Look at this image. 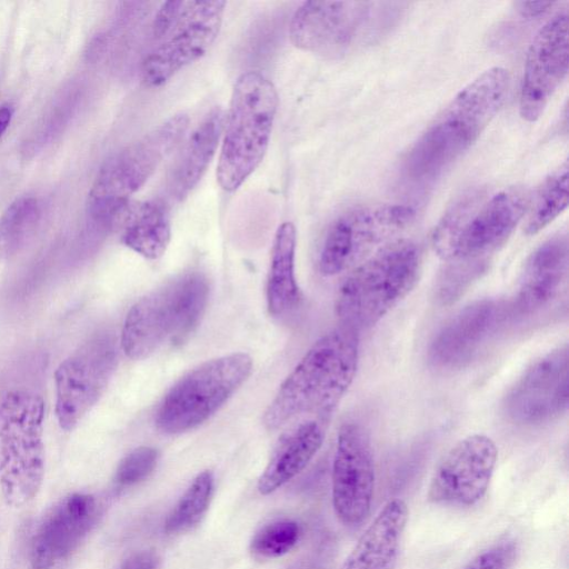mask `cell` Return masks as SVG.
<instances>
[{
  "instance_id": "obj_1",
  "label": "cell",
  "mask_w": 569,
  "mask_h": 569,
  "mask_svg": "<svg viewBox=\"0 0 569 569\" xmlns=\"http://www.w3.org/2000/svg\"><path fill=\"white\" fill-rule=\"evenodd\" d=\"M359 362V332L340 326L319 338L281 383L263 415L268 430L292 419L329 426Z\"/></svg>"
},
{
  "instance_id": "obj_2",
  "label": "cell",
  "mask_w": 569,
  "mask_h": 569,
  "mask_svg": "<svg viewBox=\"0 0 569 569\" xmlns=\"http://www.w3.org/2000/svg\"><path fill=\"white\" fill-rule=\"evenodd\" d=\"M509 77L492 67L462 88L413 143L403 162L416 180L439 174L480 137L502 106Z\"/></svg>"
},
{
  "instance_id": "obj_3",
  "label": "cell",
  "mask_w": 569,
  "mask_h": 569,
  "mask_svg": "<svg viewBox=\"0 0 569 569\" xmlns=\"http://www.w3.org/2000/svg\"><path fill=\"white\" fill-rule=\"evenodd\" d=\"M336 301L341 326L357 332L380 322L418 282L421 254L411 240H396L355 266Z\"/></svg>"
},
{
  "instance_id": "obj_4",
  "label": "cell",
  "mask_w": 569,
  "mask_h": 569,
  "mask_svg": "<svg viewBox=\"0 0 569 569\" xmlns=\"http://www.w3.org/2000/svg\"><path fill=\"white\" fill-rule=\"evenodd\" d=\"M278 104L276 87L262 73L248 71L236 80L216 171L224 191L237 190L263 160Z\"/></svg>"
},
{
  "instance_id": "obj_5",
  "label": "cell",
  "mask_w": 569,
  "mask_h": 569,
  "mask_svg": "<svg viewBox=\"0 0 569 569\" xmlns=\"http://www.w3.org/2000/svg\"><path fill=\"white\" fill-rule=\"evenodd\" d=\"M523 192L510 189L487 198L480 189L463 193L441 217L432 247L447 262L480 261L512 233L526 211Z\"/></svg>"
},
{
  "instance_id": "obj_6",
  "label": "cell",
  "mask_w": 569,
  "mask_h": 569,
  "mask_svg": "<svg viewBox=\"0 0 569 569\" xmlns=\"http://www.w3.org/2000/svg\"><path fill=\"white\" fill-rule=\"evenodd\" d=\"M44 402L28 390L7 392L0 401V491L21 508L33 500L44 477Z\"/></svg>"
},
{
  "instance_id": "obj_7",
  "label": "cell",
  "mask_w": 569,
  "mask_h": 569,
  "mask_svg": "<svg viewBox=\"0 0 569 569\" xmlns=\"http://www.w3.org/2000/svg\"><path fill=\"white\" fill-rule=\"evenodd\" d=\"M226 4L220 0L163 2L152 22L154 44L141 64L143 83L160 87L204 56L219 34Z\"/></svg>"
},
{
  "instance_id": "obj_8",
  "label": "cell",
  "mask_w": 569,
  "mask_h": 569,
  "mask_svg": "<svg viewBox=\"0 0 569 569\" xmlns=\"http://www.w3.org/2000/svg\"><path fill=\"white\" fill-rule=\"evenodd\" d=\"M209 284L199 272L181 274L138 300L128 311L121 348L133 360L150 356L168 339H181L198 323Z\"/></svg>"
},
{
  "instance_id": "obj_9",
  "label": "cell",
  "mask_w": 569,
  "mask_h": 569,
  "mask_svg": "<svg viewBox=\"0 0 569 569\" xmlns=\"http://www.w3.org/2000/svg\"><path fill=\"white\" fill-rule=\"evenodd\" d=\"M188 127L189 117L177 113L109 157L89 192L90 214L97 221L109 224L176 149Z\"/></svg>"
},
{
  "instance_id": "obj_10",
  "label": "cell",
  "mask_w": 569,
  "mask_h": 569,
  "mask_svg": "<svg viewBox=\"0 0 569 569\" xmlns=\"http://www.w3.org/2000/svg\"><path fill=\"white\" fill-rule=\"evenodd\" d=\"M392 6L371 1H306L291 17L289 38L298 49L339 58L379 36L393 19Z\"/></svg>"
},
{
  "instance_id": "obj_11",
  "label": "cell",
  "mask_w": 569,
  "mask_h": 569,
  "mask_svg": "<svg viewBox=\"0 0 569 569\" xmlns=\"http://www.w3.org/2000/svg\"><path fill=\"white\" fill-rule=\"evenodd\" d=\"M252 359L233 352L196 367L168 391L156 416L159 431L176 435L209 419L248 379Z\"/></svg>"
},
{
  "instance_id": "obj_12",
  "label": "cell",
  "mask_w": 569,
  "mask_h": 569,
  "mask_svg": "<svg viewBox=\"0 0 569 569\" xmlns=\"http://www.w3.org/2000/svg\"><path fill=\"white\" fill-rule=\"evenodd\" d=\"M416 211L406 204H378L348 211L329 227L319 254L325 277L352 269L407 228Z\"/></svg>"
},
{
  "instance_id": "obj_13",
  "label": "cell",
  "mask_w": 569,
  "mask_h": 569,
  "mask_svg": "<svg viewBox=\"0 0 569 569\" xmlns=\"http://www.w3.org/2000/svg\"><path fill=\"white\" fill-rule=\"evenodd\" d=\"M117 365L116 349L107 338L94 339L66 358L54 371L56 417L72 431L102 396Z\"/></svg>"
},
{
  "instance_id": "obj_14",
  "label": "cell",
  "mask_w": 569,
  "mask_h": 569,
  "mask_svg": "<svg viewBox=\"0 0 569 569\" xmlns=\"http://www.w3.org/2000/svg\"><path fill=\"white\" fill-rule=\"evenodd\" d=\"M375 491V462L368 432L358 423H343L337 436L331 473L332 506L346 526L360 525L370 513Z\"/></svg>"
},
{
  "instance_id": "obj_15",
  "label": "cell",
  "mask_w": 569,
  "mask_h": 569,
  "mask_svg": "<svg viewBox=\"0 0 569 569\" xmlns=\"http://www.w3.org/2000/svg\"><path fill=\"white\" fill-rule=\"evenodd\" d=\"M497 458L498 449L490 437L473 433L460 439L436 467L428 499L447 506L477 503L489 488Z\"/></svg>"
},
{
  "instance_id": "obj_16",
  "label": "cell",
  "mask_w": 569,
  "mask_h": 569,
  "mask_svg": "<svg viewBox=\"0 0 569 569\" xmlns=\"http://www.w3.org/2000/svg\"><path fill=\"white\" fill-rule=\"evenodd\" d=\"M569 351L560 346L531 363L505 400L507 416L520 425L550 421L568 408Z\"/></svg>"
},
{
  "instance_id": "obj_17",
  "label": "cell",
  "mask_w": 569,
  "mask_h": 569,
  "mask_svg": "<svg viewBox=\"0 0 569 569\" xmlns=\"http://www.w3.org/2000/svg\"><path fill=\"white\" fill-rule=\"evenodd\" d=\"M569 17L558 12L535 36L526 57L520 88L522 119L533 122L543 113L555 91L568 73Z\"/></svg>"
},
{
  "instance_id": "obj_18",
  "label": "cell",
  "mask_w": 569,
  "mask_h": 569,
  "mask_svg": "<svg viewBox=\"0 0 569 569\" xmlns=\"http://www.w3.org/2000/svg\"><path fill=\"white\" fill-rule=\"evenodd\" d=\"M99 515L90 493L72 492L43 516L31 540V569H63L93 528Z\"/></svg>"
},
{
  "instance_id": "obj_19",
  "label": "cell",
  "mask_w": 569,
  "mask_h": 569,
  "mask_svg": "<svg viewBox=\"0 0 569 569\" xmlns=\"http://www.w3.org/2000/svg\"><path fill=\"white\" fill-rule=\"evenodd\" d=\"M507 307L497 299H481L460 309L435 335L428 349L429 361L440 369L468 363L496 333Z\"/></svg>"
},
{
  "instance_id": "obj_20",
  "label": "cell",
  "mask_w": 569,
  "mask_h": 569,
  "mask_svg": "<svg viewBox=\"0 0 569 569\" xmlns=\"http://www.w3.org/2000/svg\"><path fill=\"white\" fill-rule=\"evenodd\" d=\"M566 234H558L536 248L525 262L511 310L529 316L547 307L559 295L568 274Z\"/></svg>"
},
{
  "instance_id": "obj_21",
  "label": "cell",
  "mask_w": 569,
  "mask_h": 569,
  "mask_svg": "<svg viewBox=\"0 0 569 569\" xmlns=\"http://www.w3.org/2000/svg\"><path fill=\"white\" fill-rule=\"evenodd\" d=\"M409 517L400 498L389 500L361 533L340 569H396Z\"/></svg>"
},
{
  "instance_id": "obj_22",
  "label": "cell",
  "mask_w": 569,
  "mask_h": 569,
  "mask_svg": "<svg viewBox=\"0 0 569 569\" xmlns=\"http://www.w3.org/2000/svg\"><path fill=\"white\" fill-rule=\"evenodd\" d=\"M328 427L315 420H300L279 442L258 480L267 496L298 476L321 448Z\"/></svg>"
},
{
  "instance_id": "obj_23",
  "label": "cell",
  "mask_w": 569,
  "mask_h": 569,
  "mask_svg": "<svg viewBox=\"0 0 569 569\" xmlns=\"http://www.w3.org/2000/svg\"><path fill=\"white\" fill-rule=\"evenodd\" d=\"M121 242L147 259H158L171 239L168 211L160 201L129 202L109 222Z\"/></svg>"
},
{
  "instance_id": "obj_24",
  "label": "cell",
  "mask_w": 569,
  "mask_h": 569,
  "mask_svg": "<svg viewBox=\"0 0 569 569\" xmlns=\"http://www.w3.org/2000/svg\"><path fill=\"white\" fill-rule=\"evenodd\" d=\"M223 122V112L216 108L191 132L169 176L172 199L183 200L198 184L217 151Z\"/></svg>"
},
{
  "instance_id": "obj_25",
  "label": "cell",
  "mask_w": 569,
  "mask_h": 569,
  "mask_svg": "<svg viewBox=\"0 0 569 569\" xmlns=\"http://www.w3.org/2000/svg\"><path fill=\"white\" fill-rule=\"evenodd\" d=\"M297 232L293 223H281L274 234L267 281V305L270 315L279 317L292 310L299 301L295 276Z\"/></svg>"
},
{
  "instance_id": "obj_26",
  "label": "cell",
  "mask_w": 569,
  "mask_h": 569,
  "mask_svg": "<svg viewBox=\"0 0 569 569\" xmlns=\"http://www.w3.org/2000/svg\"><path fill=\"white\" fill-rule=\"evenodd\" d=\"M568 206V161L546 178L529 208L525 232L538 233Z\"/></svg>"
},
{
  "instance_id": "obj_27",
  "label": "cell",
  "mask_w": 569,
  "mask_h": 569,
  "mask_svg": "<svg viewBox=\"0 0 569 569\" xmlns=\"http://www.w3.org/2000/svg\"><path fill=\"white\" fill-rule=\"evenodd\" d=\"M214 479L209 470L200 472L190 483L164 521L169 535L196 527L206 515L213 493Z\"/></svg>"
},
{
  "instance_id": "obj_28",
  "label": "cell",
  "mask_w": 569,
  "mask_h": 569,
  "mask_svg": "<svg viewBox=\"0 0 569 569\" xmlns=\"http://www.w3.org/2000/svg\"><path fill=\"white\" fill-rule=\"evenodd\" d=\"M38 202L31 197L12 201L0 214V262L9 258L37 221Z\"/></svg>"
},
{
  "instance_id": "obj_29",
  "label": "cell",
  "mask_w": 569,
  "mask_h": 569,
  "mask_svg": "<svg viewBox=\"0 0 569 569\" xmlns=\"http://www.w3.org/2000/svg\"><path fill=\"white\" fill-rule=\"evenodd\" d=\"M299 537L300 527L296 521L276 520L254 533L250 542V551L258 558H277L289 552L297 545Z\"/></svg>"
},
{
  "instance_id": "obj_30",
  "label": "cell",
  "mask_w": 569,
  "mask_h": 569,
  "mask_svg": "<svg viewBox=\"0 0 569 569\" xmlns=\"http://www.w3.org/2000/svg\"><path fill=\"white\" fill-rule=\"evenodd\" d=\"M158 451L152 447H139L129 452L119 463L114 482L129 487L146 479L156 468Z\"/></svg>"
},
{
  "instance_id": "obj_31",
  "label": "cell",
  "mask_w": 569,
  "mask_h": 569,
  "mask_svg": "<svg viewBox=\"0 0 569 569\" xmlns=\"http://www.w3.org/2000/svg\"><path fill=\"white\" fill-rule=\"evenodd\" d=\"M453 263L455 266L448 268L438 284V296L443 303H449L458 299L482 270L481 261Z\"/></svg>"
},
{
  "instance_id": "obj_32",
  "label": "cell",
  "mask_w": 569,
  "mask_h": 569,
  "mask_svg": "<svg viewBox=\"0 0 569 569\" xmlns=\"http://www.w3.org/2000/svg\"><path fill=\"white\" fill-rule=\"evenodd\" d=\"M513 541H503L477 555L462 569H509L516 558Z\"/></svg>"
},
{
  "instance_id": "obj_33",
  "label": "cell",
  "mask_w": 569,
  "mask_h": 569,
  "mask_svg": "<svg viewBox=\"0 0 569 569\" xmlns=\"http://www.w3.org/2000/svg\"><path fill=\"white\" fill-rule=\"evenodd\" d=\"M553 4L552 1H520L516 3V8L522 17L536 18L545 14Z\"/></svg>"
},
{
  "instance_id": "obj_34",
  "label": "cell",
  "mask_w": 569,
  "mask_h": 569,
  "mask_svg": "<svg viewBox=\"0 0 569 569\" xmlns=\"http://www.w3.org/2000/svg\"><path fill=\"white\" fill-rule=\"evenodd\" d=\"M157 559L150 551H142L127 559L120 569H156Z\"/></svg>"
},
{
  "instance_id": "obj_35",
  "label": "cell",
  "mask_w": 569,
  "mask_h": 569,
  "mask_svg": "<svg viewBox=\"0 0 569 569\" xmlns=\"http://www.w3.org/2000/svg\"><path fill=\"white\" fill-rule=\"evenodd\" d=\"M13 110L9 104L0 106V138L9 127L12 119Z\"/></svg>"
}]
</instances>
